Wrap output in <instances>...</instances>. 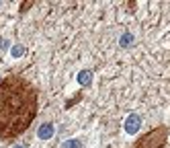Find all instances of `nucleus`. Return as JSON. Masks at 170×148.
<instances>
[{
  "label": "nucleus",
  "instance_id": "obj_1",
  "mask_svg": "<svg viewBox=\"0 0 170 148\" xmlns=\"http://www.w3.org/2000/svg\"><path fill=\"white\" fill-rule=\"evenodd\" d=\"M37 115V93L21 76L0 82V138L11 140L27 132Z\"/></svg>",
  "mask_w": 170,
  "mask_h": 148
},
{
  "label": "nucleus",
  "instance_id": "obj_2",
  "mask_svg": "<svg viewBox=\"0 0 170 148\" xmlns=\"http://www.w3.org/2000/svg\"><path fill=\"white\" fill-rule=\"evenodd\" d=\"M53 132H56L53 124H41V128L37 130V136H39V140H49L53 136Z\"/></svg>",
  "mask_w": 170,
  "mask_h": 148
},
{
  "label": "nucleus",
  "instance_id": "obj_3",
  "mask_svg": "<svg viewBox=\"0 0 170 148\" xmlns=\"http://www.w3.org/2000/svg\"><path fill=\"white\" fill-rule=\"evenodd\" d=\"M137 130H139V117L137 115H129L125 119V132L127 134H135Z\"/></svg>",
  "mask_w": 170,
  "mask_h": 148
},
{
  "label": "nucleus",
  "instance_id": "obj_4",
  "mask_svg": "<svg viewBox=\"0 0 170 148\" xmlns=\"http://www.w3.org/2000/svg\"><path fill=\"white\" fill-rule=\"evenodd\" d=\"M78 82L82 84V87H88L92 82V72H88V70H82L78 74Z\"/></svg>",
  "mask_w": 170,
  "mask_h": 148
},
{
  "label": "nucleus",
  "instance_id": "obj_5",
  "mask_svg": "<svg viewBox=\"0 0 170 148\" xmlns=\"http://www.w3.org/2000/svg\"><path fill=\"white\" fill-rule=\"evenodd\" d=\"M62 148H82V142H80L78 138H72V140H66Z\"/></svg>",
  "mask_w": 170,
  "mask_h": 148
},
{
  "label": "nucleus",
  "instance_id": "obj_6",
  "mask_svg": "<svg viewBox=\"0 0 170 148\" xmlns=\"http://www.w3.org/2000/svg\"><path fill=\"white\" fill-rule=\"evenodd\" d=\"M23 54H25V47H23V46H19V43H17V46L11 47V56H12V58H21Z\"/></svg>",
  "mask_w": 170,
  "mask_h": 148
},
{
  "label": "nucleus",
  "instance_id": "obj_7",
  "mask_svg": "<svg viewBox=\"0 0 170 148\" xmlns=\"http://www.w3.org/2000/svg\"><path fill=\"white\" fill-rule=\"evenodd\" d=\"M131 41H133V35H131V33H125L123 37H121V46H123V47L131 46Z\"/></svg>",
  "mask_w": 170,
  "mask_h": 148
},
{
  "label": "nucleus",
  "instance_id": "obj_8",
  "mask_svg": "<svg viewBox=\"0 0 170 148\" xmlns=\"http://www.w3.org/2000/svg\"><path fill=\"white\" fill-rule=\"evenodd\" d=\"M12 148H27V146H25V144H14Z\"/></svg>",
  "mask_w": 170,
  "mask_h": 148
}]
</instances>
